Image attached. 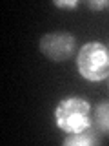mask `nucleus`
<instances>
[{"mask_svg": "<svg viewBox=\"0 0 109 146\" xmlns=\"http://www.w3.org/2000/svg\"><path fill=\"white\" fill-rule=\"evenodd\" d=\"M91 104L82 97H67L54 110V122L66 133H78L91 128Z\"/></svg>", "mask_w": 109, "mask_h": 146, "instance_id": "1", "label": "nucleus"}, {"mask_svg": "<svg viewBox=\"0 0 109 146\" xmlns=\"http://www.w3.org/2000/svg\"><path fill=\"white\" fill-rule=\"evenodd\" d=\"M78 73L89 82H100L109 77V49L102 42H87L76 55Z\"/></svg>", "mask_w": 109, "mask_h": 146, "instance_id": "2", "label": "nucleus"}, {"mask_svg": "<svg viewBox=\"0 0 109 146\" xmlns=\"http://www.w3.org/2000/svg\"><path fill=\"white\" fill-rule=\"evenodd\" d=\"M75 36L71 33H47L40 38V51L49 60L62 62L73 55L75 51Z\"/></svg>", "mask_w": 109, "mask_h": 146, "instance_id": "3", "label": "nucleus"}, {"mask_svg": "<svg viewBox=\"0 0 109 146\" xmlns=\"http://www.w3.org/2000/svg\"><path fill=\"white\" fill-rule=\"evenodd\" d=\"M100 143H102L100 133L93 126L84 130V131H78V133H67V137L64 139L66 146H95Z\"/></svg>", "mask_w": 109, "mask_h": 146, "instance_id": "4", "label": "nucleus"}, {"mask_svg": "<svg viewBox=\"0 0 109 146\" xmlns=\"http://www.w3.org/2000/svg\"><path fill=\"white\" fill-rule=\"evenodd\" d=\"M91 126L100 135H109V102H98L95 106V111L91 113Z\"/></svg>", "mask_w": 109, "mask_h": 146, "instance_id": "5", "label": "nucleus"}, {"mask_svg": "<svg viewBox=\"0 0 109 146\" xmlns=\"http://www.w3.org/2000/svg\"><path fill=\"white\" fill-rule=\"evenodd\" d=\"M85 6L93 11H100L104 7H109V2L107 0H89V2H85Z\"/></svg>", "mask_w": 109, "mask_h": 146, "instance_id": "6", "label": "nucleus"}, {"mask_svg": "<svg viewBox=\"0 0 109 146\" xmlns=\"http://www.w3.org/2000/svg\"><path fill=\"white\" fill-rule=\"evenodd\" d=\"M54 6L62 7V9H75L76 6H80L78 0H71V2H62V0H54Z\"/></svg>", "mask_w": 109, "mask_h": 146, "instance_id": "7", "label": "nucleus"}]
</instances>
